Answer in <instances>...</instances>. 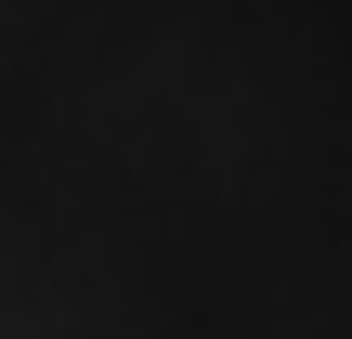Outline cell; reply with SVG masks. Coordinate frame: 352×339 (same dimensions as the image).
I'll use <instances>...</instances> for the list:
<instances>
[{
  "label": "cell",
  "instance_id": "6da1fadb",
  "mask_svg": "<svg viewBox=\"0 0 352 339\" xmlns=\"http://www.w3.org/2000/svg\"><path fill=\"white\" fill-rule=\"evenodd\" d=\"M0 339H352V0H0Z\"/></svg>",
  "mask_w": 352,
  "mask_h": 339
}]
</instances>
